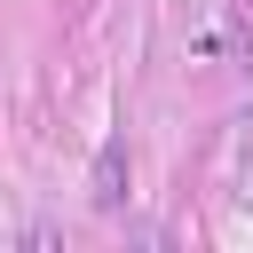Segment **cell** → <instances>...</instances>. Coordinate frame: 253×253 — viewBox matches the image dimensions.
Here are the masks:
<instances>
[{
  "label": "cell",
  "instance_id": "obj_1",
  "mask_svg": "<svg viewBox=\"0 0 253 253\" xmlns=\"http://www.w3.org/2000/svg\"><path fill=\"white\" fill-rule=\"evenodd\" d=\"M126 198V142H103L95 158V206H119Z\"/></svg>",
  "mask_w": 253,
  "mask_h": 253
}]
</instances>
